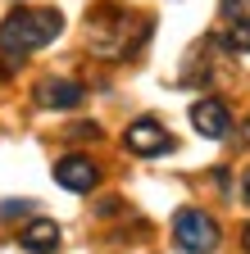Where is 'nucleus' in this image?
<instances>
[{"label": "nucleus", "instance_id": "1a4fd4ad", "mask_svg": "<svg viewBox=\"0 0 250 254\" xmlns=\"http://www.w3.org/2000/svg\"><path fill=\"white\" fill-rule=\"evenodd\" d=\"M18 245L27 254H55L59 250V227L50 218H37V222H27V227L18 232Z\"/></svg>", "mask_w": 250, "mask_h": 254}, {"label": "nucleus", "instance_id": "f257e3e1", "mask_svg": "<svg viewBox=\"0 0 250 254\" xmlns=\"http://www.w3.org/2000/svg\"><path fill=\"white\" fill-rule=\"evenodd\" d=\"M59 32H64V14L59 9H14L0 23V55L23 59V55L50 46Z\"/></svg>", "mask_w": 250, "mask_h": 254}, {"label": "nucleus", "instance_id": "20e7f679", "mask_svg": "<svg viewBox=\"0 0 250 254\" xmlns=\"http://www.w3.org/2000/svg\"><path fill=\"white\" fill-rule=\"evenodd\" d=\"M214 41L232 55H250V0H223L218 5V37Z\"/></svg>", "mask_w": 250, "mask_h": 254}, {"label": "nucleus", "instance_id": "f03ea898", "mask_svg": "<svg viewBox=\"0 0 250 254\" xmlns=\"http://www.w3.org/2000/svg\"><path fill=\"white\" fill-rule=\"evenodd\" d=\"M146 18L141 14H128V9H105L91 18V46H96L105 59H123V55H132L146 37H128V27H141Z\"/></svg>", "mask_w": 250, "mask_h": 254}, {"label": "nucleus", "instance_id": "9b49d317", "mask_svg": "<svg viewBox=\"0 0 250 254\" xmlns=\"http://www.w3.org/2000/svg\"><path fill=\"white\" fill-rule=\"evenodd\" d=\"M241 200L250 204V168H246V177H241Z\"/></svg>", "mask_w": 250, "mask_h": 254}, {"label": "nucleus", "instance_id": "f8f14e48", "mask_svg": "<svg viewBox=\"0 0 250 254\" xmlns=\"http://www.w3.org/2000/svg\"><path fill=\"white\" fill-rule=\"evenodd\" d=\"M246 141H250V118H246Z\"/></svg>", "mask_w": 250, "mask_h": 254}, {"label": "nucleus", "instance_id": "0eeeda50", "mask_svg": "<svg viewBox=\"0 0 250 254\" xmlns=\"http://www.w3.org/2000/svg\"><path fill=\"white\" fill-rule=\"evenodd\" d=\"M191 123H196V132L209 136V141H223L232 132V114L223 100H196L191 105Z\"/></svg>", "mask_w": 250, "mask_h": 254}, {"label": "nucleus", "instance_id": "39448f33", "mask_svg": "<svg viewBox=\"0 0 250 254\" xmlns=\"http://www.w3.org/2000/svg\"><path fill=\"white\" fill-rule=\"evenodd\" d=\"M55 182L64 186V190H78V195H86V190H96L100 168L91 164L86 154H64V159L55 164Z\"/></svg>", "mask_w": 250, "mask_h": 254}, {"label": "nucleus", "instance_id": "9d476101", "mask_svg": "<svg viewBox=\"0 0 250 254\" xmlns=\"http://www.w3.org/2000/svg\"><path fill=\"white\" fill-rule=\"evenodd\" d=\"M27 213H32V200H5V204H0V218H27Z\"/></svg>", "mask_w": 250, "mask_h": 254}, {"label": "nucleus", "instance_id": "423d86ee", "mask_svg": "<svg viewBox=\"0 0 250 254\" xmlns=\"http://www.w3.org/2000/svg\"><path fill=\"white\" fill-rule=\"evenodd\" d=\"M123 141H128L132 154H168V150H173V136H168L155 118H137V123L128 127V136H123Z\"/></svg>", "mask_w": 250, "mask_h": 254}, {"label": "nucleus", "instance_id": "7ed1b4c3", "mask_svg": "<svg viewBox=\"0 0 250 254\" xmlns=\"http://www.w3.org/2000/svg\"><path fill=\"white\" fill-rule=\"evenodd\" d=\"M173 241L186 254H209L218 245V222L205 209H177V218H173Z\"/></svg>", "mask_w": 250, "mask_h": 254}, {"label": "nucleus", "instance_id": "ddd939ff", "mask_svg": "<svg viewBox=\"0 0 250 254\" xmlns=\"http://www.w3.org/2000/svg\"><path fill=\"white\" fill-rule=\"evenodd\" d=\"M246 250H250V227H246Z\"/></svg>", "mask_w": 250, "mask_h": 254}, {"label": "nucleus", "instance_id": "6e6552de", "mask_svg": "<svg viewBox=\"0 0 250 254\" xmlns=\"http://www.w3.org/2000/svg\"><path fill=\"white\" fill-rule=\"evenodd\" d=\"M82 82H69V77H50L37 86V105L41 109H78L82 105Z\"/></svg>", "mask_w": 250, "mask_h": 254}]
</instances>
